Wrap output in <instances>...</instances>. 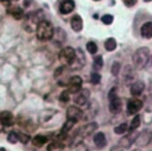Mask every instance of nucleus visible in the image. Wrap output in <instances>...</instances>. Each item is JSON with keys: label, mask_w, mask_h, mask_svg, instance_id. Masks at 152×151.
<instances>
[{"label": "nucleus", "mask_w": 152, "mask_h": 151, "mask_svg": "<svg viewBox=\"0 0 152 151\" xmlns=\"http://www.w3.org/2000/svg\"><path fill=\"white\" fill-rule=\"evenodd\" d=\"M152 139V132L150 130H144L141 133L138 134L137 139H135V144L139 146H144L147 145Z\"/></svg>", "instance_id": "423d86ee"}, {"label": "nucleus", "mask_w": 152, "mask_h": 151, "mask_svg": "<svg viewBox=\"0 0 152 151\" xmlns=\"http://www.w3.org/2000/svg\"><path fill=\"white\" fill-rule=\"evenodd\" d=\"M144 1H146V2H150V1H152V0H144Z\"/></svg>", "instance_id": "e433bc0d"}, {"label": "nucleus", "mask_w": 152, "mask_h": 151, "mask_svg": "<svg viewBox=\"0 0 152 151\" xmlns=\"http://www.w3.org/2000/svg\"><path fill=\"white\" fill-rule=\"evenodd\" d=\"M8 13L12 17H14L15 19H21L23 15H24V11L21 8H19V7H17V6H13V7L8 8Z\"/></svg>", "instance_id": "6ab92c4d"}, {"label": "nucleus", "mask_w": 152, "mask_h": 151, "mask_svg": "<svg viewBox=\"0 0 152 151\" xmlns=\"http://www.w3.org/2000/svg\"><path fill=\"white\" fill-rule=\"evenodd\" d=\"M53 36V27L52 25L46 21V20H42L38 23L37 25V37L40 40H49L51 39Z\"/></svg>", "instance_id": "f257e3e1"}, {"label": "nucleus", "mask_w": 152, "mask_h": 151, "mask_svg": "<svg viewBox=\"0 0 152 151\" xmlns=\"http://www.w3.org/2000/svg\"><path fill=\"white\" fill-rule=\"evenodd\" d=\"M88 97H89V90L88 89H83V90H80L78 93H76V95L74 97V101H75L76 105L83 106V105H86Z\"/></svg>", "instance_id": "1a4fd4ad"}, {"label": "nucleus", "mask_w": 152, "mask_h": 151, "mask_svg": "<svg viewBox=\"0 0 152 151\" xmlns=\"http://www.w3.org/2000/svg\"><path fill=\"white\" fill-rule=\"evenodd\" d=\"M90 81H91V83L97 84V83L101 81V76H100V74H97V73H93V74L90 75Z\"/></svg>", "instance_id": "c756f323"}, {"label": "nucleus", "mask_w": 152, "mask_h": 151, "mask_svg": "<svg viewBox=\"0 0 152 151\" xmlns=\"http://www.w3.org/2000/svg\"><path fill=\"white\" fill-rule=\"evenodd\" d=\"M0 151H6V149L5 147H0Z\"/></svg>", "instance_id": "c9c22d12"}, {"label": "nucleus", "mask_w": 152, "mask_h": 151, "mask_svg": "<svg viewBox=\"0 0 152 151\" xmlns=\"http://www.w3.org/2000/svg\"><path fill=\"white\" fill-rule=\"evenodd\" d=\"M141 108H142V101L139 99H132L127 103V114L128 115L137 114Z\"/></svg>", "instance_id": "20e7f679"}, {"label": "nucleus", "mask_w": 152, "mask_h": 151, "mask_svg": "<svg viewBox=\"0 0 152 151\" xmlns=\"http://www.w3.org/2000/svg\"><path fill=\"white\" fill-rule=\"evenodd\" d=\"M81 87H82V78L80 76H72L70 77L69 80V87H68V92L69 93H72V94H76L81 90Z\"/></svg>", "instance_id": "39448f33"}, {"label": "nucleus", "mask_w": 152, "mask_h": 151, "mask_svg": "<svg viewBox=\"0 0 152 151\" xmlns=\"http://www.w3.org/2000/svg\"><path fill=\"white\" fill-rule=\"evenodd\" d=\"M140 34L142 38H146V39L152 38V21H147L141 26Z\"/></svg>", "instance_id": "4468645a"}, {"label": "nucleus", "mask_w": 152, "mask_h": 151, "mask_svg": "<svg viewBox=\"0 0 152 151\" xmlns=\"http://www.w3.org/2000/svg\"><path fill=\"white\" fill-rule=\"evenodd\" d=\"M0 1H5V0H0Z\"/></svg>", "instance_id": "a19ab883"}, {"label": "nucleus", "mask_w": 152, "mask_h": 151, "mask_svg": "<svg viewBox=\"0 0 152 151\" xmlns=\"http://www.w3.org/2000/svg\"><path fill=\"white\" fill-rule=\"evenodd\" d=\"M94 143H95V145H96L97 147H100V149L104 147L106 144H107V139H106L104 133H102V132L95 133V136H94Z\"/></svg>", "instance_id": "dca6fc26"}, {"label": "nucleus", "mask_w": 152, "mask_h": 151, "mask_svg": "<svg viewBox=\"0 0 152 151\" xmlns=\"http://www.w3.org/2000/svg\"><path fill=\"white\" fill-rule=\"evenodd\" d=\"M113 15L112 14H104V15H102V18H101V20H102V23L103 24H106V25H110L112 23H113Z\"/></svg>", "instance_id": "cd10ccee"}, {"label": "nucleus", "mask_w": 152, "mask_h": 151, "mask_svg": "<svg viewBox=\"0 0 152 151\" xmlns=\"http://www.w3.org/2000/svg\"><path fill=\"white\" fill-rule=\"evenodd\" d=\"M32 143H33V145H34V146L40 147V146H43L45 143H48V137L38 134V136H36V137L32 139Z\"/></svg>", "instance_id": "aec40b11"}, {"label": "nucleus", "mask_w": 152, "mask_h": 151, "mask_svg": "<svg viewBox=\"0 0 152 151\" xmlns=\"http://www.w3.org/2000/svg\"><path fill=\"white\" fill-rule=\"evenodd\" d=\"M104 48L107 51H114L116 49V42L114 38H108L104 42Z\"/></svg>", "instance_id": "4be33fe9"}, {"label": "nucleus", "mask_w": 152, "mask_h": 151, "mask_svg": "<svg viewBox=\"0 0 152 151\" xmlns=\"http://www.w3.org/2000/svg\"><path fill=\"white\" fill-rule=\"evenodd\" d=\"M76 151H89V149H88V146H87L86 144L78 143L77 146H76Z\"/></svg>", "instance_id": "473e14b6"}, {"label": "nucleus", "mask_w": 152, "mask_h": 151, "mask_svg": "<svg viewBox=\"0 0 152 151\" xmlns=\"http://www.w3.org/2000/svg\"><path fill=\"white\" fill-rule=\"evenodd\" d=\"M70 93L68 92V90H64L62 94H61V96H59V100L62 101V102H68L69 100H70V95H69Z\"/></svg>", "instance_id": "2f4dec72"}, {"label": "nucleus", "mask_w": 152, "mask_h": 151, "mask_svg": "<svg viewBox=\"0 0 152 151\" xmlns=\"http://www.w3.org/2000/svg\"><path fill=\"white\" fill-rule=\"evenodd\" d=\"M7 140H8V143H11V144L18 143V141H19L18 133H17V132H10L8 136H7Z\"/></svg>", "instance_id": "a878e982"}, {"label": "nucleus", "mask_w": 152, "mask_h": 151, "mask_svg": "<svg viewBox=\"0 0 152 151\" xmlns=\"http://www.w3.org/2000/svg\"><path fill=\"white\" fill-rule=\"evenodd\" d=\"M97 128V124L96 122H90V124H87L86 126L81 127L78 130V136L81 137H88L90 133H93L95 130Z\"/></svg>", "instance_id": "9b49d317"}, {"label": "nucleus", "mask_w": 152, "mask_h": 151, "mask_svg": "<svg viewBox=\"0 0 152 151\" xmlns=\"http://www.w3.org/2000/svg\"><path fill=\"white\" fill-rule=\"evenodd\" d=\"M110 151H124V150H122V147H120V146H113V147L110 149Z\"/></svg>", "instance_id": "f704fd0d"}, {"label": "nucleus", "mask_w": 152, "mask_h": 151, "mask_svg": "<svg viewBox=\"0 0 152 151\" xmlns=\"http://www.w3.org/2000/svg\"><path fill=\"white\" fill-rule=\"evenodd\" d=\"M70 25H71V29L75 31V32H80L83 27V20L81 18V15L78 14H75L72 18H71V21H70Z\"/></svg>", "instance_id": "ddd939ff"}, {"label": "nucleus", "mask_w": 152, "mask_h": 151, "mask_svg": "<svg viewBox=\"0 0 152 151\" xmlns=\"http://www.w3.org/2000/svg\"><path fill=\"white\" fill-rule=\"evenodd\" d=\"M137 1H138V0H122V2L125 4V6H127V7L134 6V5L137 4Z\"/></svg>", "instance_id": "72a5a7b5"}, {"label": "nucleus", "mask_w": 152, "mask_h": 151, "mask_svg": "<svg viewBox=\"0 0 152 151\" xmlns=\"http://www.w3.org/2000/svg\"><path fill=\"white\" fill-rule=\"evenodd\" d=\"M94 1H100V0H94Z\"/></svg>", "instance_id": "58836bf2"}, {"label": "nucleus", "mask_w": 152, "mask_h": 151, "mask_svg": "<svg viewBox=\"0 0 152 151\" xmlns=\"http://www.w3.org/2000/svg\"><path fill=\"white\" fill-rule=\"evenodd\" d=\"M74 124H75V121H72V120H66L65 122H64V125H63V127L61 128V134H59V137H65L66 134H68V132L72 128V126H74Z\"/></svg>", "instance_id": "a211bd4d"}, {"label": "nucleus", "mask_w": 152, "mask_h": 151, "mask_svg": "<svg viewBox=\"0 0 152 151\" xmlns=\"http://www.w3.org/2000/svg\"><path fill=\"white\" fill-rule=\"evenodd\" d=\"M74 8H75L74 0H62L59 4V12L62 14H69L74 11Z\"/></svg>", "instance_id": "6e6552de"}, {"label": "nucleus", "mask_w": 152, "mask_h": 151, "mask_svg": "<svg viewBox=\"0 0 152 151\" xmlns=\"http://www.w3.org/2000/svg\"><path fill=\"white\" fill-rule=\"evenodd\" d=\"M13 1H18V0H13Z\"/></svg>", "instance_id": "ea45409f"}, {"label": "nucleus", "mask_w": 152, "mask_h": 151, "mask_svg": "<svg viewBox=\"0 0 152 151\" xmlns=\"http://www.w3.org/2000/svg\"><path fill=\"white\" fill-rule=\"evenodd\" d=\"M119 71H120V63L119 62H114L113 65H112V74L114 76L119 75Z\"/></svg>", "instance_id": "7c9ffc66"}, {"label": "nucleus", "mask_w": 152, "mask_h": 151, "mask_svg": "<svg viewBox=\"0 0 152 151\" xmlns=\"http://www.w3.org/2000/svg\"><path fill=\"white\" fill-rule=\"evenodd\" d=\"M137 137H138V133H129L128 136H125L122 139H120L119 146L122 147V149H128L132 145V143L135 141Z\"/></svg>", "instance_id": "9d476101"}, {"label": "nucleus", "mask_w": 152, "mask_h": 151, "mask_svg": "<svg viewBox=\"0 0 152 151\" xmlns=\"http://www.w3.org/2000/svg\"><path fill=\"white\" fill-rule=\"evenodd\" d=\"M75 50L70 46H66L64 48L61 52H59V59L62 61V63L64 64H68V65H71L74 59H75Z\"/></svg>", "instance_id": "7ed1b4c3"}, {"label": "nucleus", "mask_w": 152, "mask_h": 151, "mask_svg": "<svg viewBox=\"0 0 152 151\" xmlns=\"http://www.w3.org/2000/svg\"><path fill=\"white\" fill-rule=\"evenodd\" d=\"M87 50H88V52L91 54V55L96 54V52H97V45H96V43H95V42H88V43H87Z\"/></svg>", "instance_id": "393cba45"}, {"label": "nucleus", "mask_w": 152, "mask_h": 151, "mask_svg": "<svg viewBox=\"0 0 152 151\" xmlns=\"http://www.w3.org/2000/svg\"><path fill=\"white\" fill-rule=\"evenodd\" d=\"M13 121H14V119H13V114L11 112H8V111L0 112V122L2 125L11 126V125H13Z\"/></svg>", "instance_id": "f8f14e48"}, {"label": "nucleus", "mask_w": 152, "mask_h": 151, "mask_svg": "<svg viewBox=\"0 0 152 151\" xmlns=\"http://www.w3.org/2000/svg\"><path fill=\"white\" fill-rule=\"evenodd\" d=\"M150 58V50L147 48H140L138 49L133 55V63L138 69H141L146 65L147 61Z\"/></svg>", "instance_id": "f03ea898"}, {"label": "nucleus", "mask_w": 152, "mask_h": 151, "mask_svg": "<svg viewBox=\"0 0 152 151\" xmlns=\"http://www.w3.org/2000/svg\"><path fill=\"white\" fill-rule=\"evenodd\" d=\"M81 117H82V111L78 108V107H76V106H70L68 109H66V118L69 119V120H72V121H77V120H80L81 119Z\"/></svg>", "instance_id": "0eeeda50"}, {"label": "nucleus", "mask_w": 152, "mask_h": 151, "mask_svg": "<svg viewBox=\"0 0 152 151\" xmlns=\"http://www.w3.org/2000/svg\"><path fill=\"white\" fill-rule=\"evenodd\" d=\"M109 111L112 113H114V114L121 111V100L118 96L112 99V100H109Z\"/></svg>", "instance_id": "f3484780"}, {"label": "nucleus", "mask_w": 152, "mask_h": 151, "mask_svg": "<svg viewBox=\"0 0 152 151\" xmlns=\"http://www.w3.org/2000/svg\"><path fill=\"white\" fill-rule=\"evenodd\" d=\"M127 130H128V125H127L126 122H122V124H120L119 126L114 127V132H115L116 134H124V133H126Z\"/></svg>", "instance_id": "b1692460"}, {"label": "nucleus", "mask_w": 152, "mask_h": 151, "mask_svg": "<svg viewBox=\"0 0 152 151\" xmlns=\"http://www.w3.org/2000/svg\"><path fill=\"white\" fill-rule=\"evenodd\" d=\"M64 144L61 141H52L48 145V151H63Z\"/></svg>", "instance_id": "412c9836"}, {"label": "nucleus", "mask_w": 152, "mask_h": 151, "mask_svg": "<svg viewBox=\"0 0 152 151\" xmlns=\"http://www.w3.org/2000/svg\"><path fill=\"white\" fill-rule=\"evenodd\" d=\"M133 151H140V150H138V149H135V150H133Z\"/></svg>", "instance_id": "4c0bfd02"}, {"label": "nucleus", "mask_w": 152, "mask_h": 151, "mask_svg": "<svg viewBox=\"0 0 152 151\" xmlns=\"http://www.w3.org/2000/svg\"><path fill=\"white\" fill-rule=\"evenodd\" d=\"M144 88H145L144 82L137 81V82H134V83L131 86V94H132L133 96H138V95H140V94L142 93Z\"/></svg>", "instance_id": "2eb2a0df"}, {"label": "nucleus", "mask_w": 152, "mask_h": 151, "mask_svg": "<svg viewBox=\"0 0 152 151\" xmlns=\"http://www.w3.org/2000/svg\"><path fill=\"white\" fill-rule=\"evenodd\" d=\"M102 65H103V59H102V56H95V57H94V68L100 69Z\"/></svg>", "instance_id": "bb28decb"}, {"label": "nucleus", "mask_w": 152, "mask_h": 151, "mask_svg": "<svg viewBox=\"0 0 152 151\" xmlns=\"http://www.w3.org/2000/svg\"><path fill=\"white\" fill-rule=\"evenodd\" d=\"M18 137H19V141H21L23 144H26V143H28V140H30V136L26 134V133L19 132V133H18Z\"/></svg>", "instance_id": "c85d7f7f"}, {"label": "nucleus", "mask_w": 152, "mask_h": 151, "mask_svg": "<svg viewBox=\"0 0 152 151\" xmlns=\"http://www.w3.org/2000/svg\"><path fill=\"white\" fill-rule=\"evenodd\" d=\"M139 125H140V117L137 114L133 119H132V121H131V125L128 126V130L131 131V132H133L134 130H137L138 127H139Z\"/></svg>", "instance_id": "5701e85b"}]
</instances>
